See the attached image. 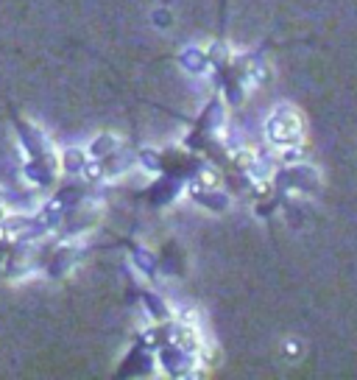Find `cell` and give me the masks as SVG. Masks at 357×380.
<instances>
[{
	"instance_id": "1",
	"label": "cell",
	"mask_w": 357,
	"mask_h": 380,
	"mask_svg": "<svg viewBox=\"0 0 357 380\" xmlns=\"http://www.w3.org/2000/svg\"><path fill=\"white\" fill-rule=\"evenodd\" d=\"M265 137L271 146H277L280 152H296L301 149V140H304V126H301V118L293 106H277L268 121H265Z\"/></svg>"
},
{
	"instance_id": "4",
	"label": "cell",
	"mask_w": 357,
	"mask_h": 380,
	"mask_svg": "<svg viewBox=\"0 0 357 380\" xmlns=\"http://www.w3.org/2000/svg\"><path fill=\"white\" fill-rule=\"evenodd\" d=\"M115 152H120V140H118L115 135H101V137L92 143V149H89V154H92L95 159H106V157H112Z\"/></svg>"
},
{
	"instance_id": "2",
	"label": "cell",
	"mask_w": 357,
	"mask_h": 380,
	"mask_svg": "<svg viewBox=\"0 0 357 380\" xmlns=\"http://www.w3.org/2000/svg\"><path fill=\"white\" fill-rule=\"evenodd\" d=\"M179 62H182V68H184L187 73H196V76H204V73L213 68L210 51H207V48H193V45L182 51Z\"/></svg>"
},
{
	"instance_id": "3",
	"label": "cell",
	"mask_w": 357,
	"mask_h": 380,
	"mask_svg": "<svg viewBox=\"0 0 357 380\" xmlns=\"http://www.w3.org/2000/svg\"><path fill=\"white\" fill-rule=\"evenodd\" d=\"M87 159H89L87 152H81V149H68V152L62 154V159H59V168H62L65 173H70V176H81Z\"/></svg>"
}]
</instances>
